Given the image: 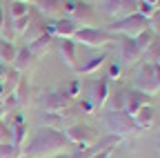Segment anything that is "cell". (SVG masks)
Returning a JSON list of instances; mask_svg holds the SVG:
<instances>
[{"label":"cell","instance_id":"obj_1","mask_svg":"<svg viewBox=\"0 0 160 158\" xmlns=\"http://www.w3.org/2000/svg\"><path fill=\"white\" fill-rule=\"evenodd\" d=\"M67 147V136L60 134L58 129L51 127H40L36 131V136L31 138V143L27 145L25 154L29 156H42V154H51V151H60Z\"/></svg>","mask_w":160,"mask_h":158},{"label":"cell","instance_id":"obj_2","mask_svg":"<svg viewBox=\"0 0 160 158\" xmlns=\"http://www.w3.org/2000/svg\"><path fill=\"white\" fill-rule=\"evenodd\" d=\"M147 27H149V18L140 16V13H131V16H125V18H118L111 25V31L125 33L127 38H136L142 31H147Z\"/></svg>","mask_w":160,"mask_h":158},{"label":"cell","instance_id":"obj_3","mask_svg":"<svg viewBox=\"0 0 160 158\" xmlns=\"http://www.w3.org/2000/svg\"><path fill=\"white\" fill-rule=\"evenodd\" d=\"M71 40L73 43H82L87 47H105L107 43H113V33L96 29V27H82V29H78L73 33Z\"/></svg>","mask_w":160,"mask_h":158},{"label":"cell","instance_id":"obj_4","mask_svg":"<svg viewBox=\"0 0 160 158\" xmlns=\"http://www.w3.org/2000/svg\"><path fill=\"white\" fill-rule=\"evenodd\" d=\"M105 123H107L109 131H111V134H116L118 138H120V136H133V134H138V131H140V129L136 127V123H133V118H131V116H127V114L111 111V114L105 118Z\"/></svg>","mask_w":160,"mask_h":158},{"label":"cell","instance_id":"obj_5","mask_svg":"<svg viewBox=\"0 0 160 158\" xmlns=\"http://www.w3.org/2000/svg\"><path fill=\"white\" fill-rule=\"evenodd\" d=\"M149 40H151V33L149 31H142L136 38H127L122 43V60L125 63H133L136 58L142 56V51L149 47Z\"/></svg>","mask_w":160,"mask_h":158},{"label":"cell","instance_id":"obj_6","mask_svg":"<svg viewBox=\"0 0 160 158\" xmlns=\"http://www.w3.org/2000/svg\"><path fill=\"white\" fill-rule=\"evenodd\" d=\"M100 5H102V11L118 18L138 13V0H100Z\"/></svg>","mask_w":160,"mask_h":158},{"label":"cell","instance_id":"obj_7","mask_svg":"<svg viewBox=\"0 0 160 158\" xmlns=\"http://www.w3.org/2000/svg\"><path fill=\"white\" fill-rule=\"evenodd\" d=\"M142 105H149L147 94H142V91H125V96H122V105H120V107L125 109L127 116H133Z\"/></svg>","mask_w":160,"mask_h":158},{"label":"cell","instance_id":"obj_8","mask_svg":"<svg viewBox=\"0 0 160 158\" xmlns=\"http://www.w3.org/2000/svg\"><path fill=\"white\" fill-rule=\"evenodd\" d=\"M69 105V96L67 94H45L42 98H40V107L47 109V111H62L65 107Z\"/></svg>","mask_w":160,"mask_h":158},{"label":"cell","instance_id":"obj_9","mask_svg":"<svg viewBox=\"0 0 160 158\" xmlns=\"http://www.w3.org/2000/svg\"><path fill=\"white\" fill-rule=\"evenodd\" d=\"M58 51H60V56H62V60L67 63V67L78 71V65H76V43L71 40V38H60L58 40Z\"/></svg>","mask_w":160,"mask_h":158},{"label":"cell","instance_id":"obj_10","mask_svg":"<svg viewBox=\"0 0 160 158\" xmlns=\"http://www.w3.org/2000/svg\"><path fill=\"white\" fill-rule=\"evenodd\" d=\"M133 123H136V127L140 129V131H145V129H149L151 125H153V109L149 107V105H142L133 116Z\"/></svg>","mask_w":160,"mask_h":158},{"label":"cell","instance_id":"obj_11","mask_svg":"<svg viewBox=\"0 0 160 158\" xmlns=\"http://www.w3.org/2000/svg\"><path fill=\"white\" fill-rule=\"evenodd\" d=\"M65 136H67V140L82 143V145H87V143L91 140V138H93L91 129H89V127H85V125H73V127H69Z\"/></svg>","mask_w":160,"mask_h":158},{"label":"cell","instance_id":"obj_12","mask_svg":"<svg viewBox=\"0 0 160 158\" xmlns=\"http://www.w3.org/2000/svg\"><path fill=\"white\" fill-rule=\"evenodd\" d=\"M78 31V25L71 20V18H65V20H60L51 27V33L58 36V38H73V33Z\"/></svg>","mask_w":160,"mask_h":158},{"label":"cell","instance_id":"obj_13","mask_svg":"<svg viewBox=\"0 0 160 158\" xmlns=\"http://www.w3.org/2000/svg\"><path fill=\"white\" fill-rule=\"evenodd\" d=\"M7 16H9V20L29 16V3H25V0H11V5L7 9Z\"/></svg>","mask_w":160,"mask_h":158},{"label":"cell","instance_id":"obj_14","mask_svg":"<svg viewBox=\"0 0 160 158\" xmlns=\"http://www.w3.org/2000/svg\"><path fill=\"white\" fill-rule=\"evenodd\" d=\"M49 45H51V36H47V33H42L40 38H36L33 43H29V51H31V56H42L47 49H49Z\"/></svg>","mask_w":160,"mask_h":158},{"label":"cell","instance_id":"obj_15","mask_svg":"<svg viewBox=\"0 0 160 158\" xmlns=\"http://www.w3.org/2000/svg\"><path fill=\"white\" fill-rule=\"evenodd\" d=\"M107 94H109L107 80L93 83V94H91V98H93V103H96V105H105V100H107Z\"/></svg>","mask_w":160,"mask_h":158},{"label":"cell","instance_id":"obj_16","mask_svg":"<svg viewBox=\"0 0 160 158\" xmlns=\"http://www.w3.org/2000/svg\"><path fill=\"white\" fill-rule=\"evenodd\" d=\"M105 60H107V54H98V56L89 58V63H85L82 67H78V74H91V71H96L100 65H102Z\"/></svg>","mask_w":160,"mask_h":158},{"label":"cell","instance_id":"obj_17","mask_svg":"<svg viewBox=\"0 0 160 158\" xmlns=\"http://www.w3.org/2000/svg\"><path fill=\"white\" fill-rule=\"evenodd\" d=\"M31 58H33V56H31L29 49H20V51L16 54V69H18V71H25L27 65L31 63Z\"/></svg>","mask_w":160,"mask_h":158},{"label":"cell","instance_id":"obj_18","mask_svg":"<svg viewBox=\"0 0 160 158\" xmlns=\"http://www.w3.org/2000/svg\"><path fill=\"white\" fill-rule=\"evenodd\" d=\"M16 47L11 45V43H2V45H0V60H5V63H11V60H16Z\"/></svg>","mask_w":160,"mask_h":158},{"label":"cell","instance_id":"obj_19","mask_svg":"<svg viewBox=\"0 0 160 158\" xmlns=\"http://www.w3.org/2000/svg\"><path fill=\"white\" fill-rule=\"evenodd\" d=\"M65 7V0H40V9L47 13H58Z\"/></svg>","mask_w":160,"mask_h":158},{"label":"cell","instance_id":"obj_20","mask_svg":"<svg viewBox=\"0 0 160 158\" xmlns=\"http://www.w3.org/2000/svg\"><path fill=\"white\" fill-rule=\"evenodd\" d=\"M60 123H62V118L53 111H45L42 114V127H51V129H60Z\"/></svg>","mask_w":160,"mask_h":158},{"label":"cell","instance_id":"obj_21","mask_svg":"<svg viewBox=\"0 0 160 158\" xmlns=\"http://www.w3.org/2000/svg\"><path fill=\"white\" fill-rule=\"evenodd\" d=\"M20 151L13 143H7V145H0V158H18Z\"/></svg>","mask_w":160,"mask_h":158},{"label":"cell","instance_id":"obj_22","mask_svg":"<svg viewBox=\"0 0 160 158\" xmlns=\"http://www.w3.org/2000/svg\"><path fill=\"white\" fill-rule=\"evenodd\" d=\"M11 23H13V29H11V33H25V31H27V23H29V16L16 18V20H11Z\"/></svg>","mask_w":160,"mask_h":158},{"label":"cell","instance_id":"obj_23","mask_svg":"<svg viewBox=\"0 0 160 158\" xmlns=\"http://www.w3.org/2000/svg\"><path fill=\"white\" fill-rule=\"evenodd\" d=\"M111 154H113V149H111V147H107V149H102V151L91 154V158H111Z\"/></svg>","mask_w":160,"mask_h":158},{"label":"cell","instance_id":"obj_24","mask_svg":"<svg viewBox=\"0 0 160 158\" xmlns=\"http://www.w3.org/2000/svg\"><path fill=\"white\" fill-rule=\"evenodd\" d=\"M5 16H7L5 13V7L0 5V31H5Z\"/></svg>","mask_w":160,"mask_h":158},{"label":"cell","instance_id":"obj_25","mask_svg":"<svg viewBox=\"0 0 160 158\" xmlns=\"http://www.w3.org/2000/svg\"><path fill=\"white\" fill-rule=\"evenodd\" d=\"M116 76H120V65H111L109 69V78H116Z\"/></svg>","mask_w":160,"mask_h":158},{"label":"cell","instance_id":"obj_26","mask_svg":"<svg viewBox=\"0 0 160 158\" xmlns=\"http://www.w3.org/2000/svg\"><path fill=\"white\" fill-rule=\"evenodd\" d=\"M78 87H80V83H78V80H73V83H71V87H69V94H67V96H76V94H78Z\"/></svg>","mask_w":160,"mask_h":158},{"label":"cell","instance_id":"obj_27","mask_svg":"<svg viewBox=\"0 0 160 158\" xmlns=\"http://www.w3.org/2000/svg\"><path fill=\"white\" fill-rule=\"evenodd\" d=\"M56 158H71V156H65V154H58Z\"/></svg>","mask_w":160,"mask_h":158},{"label":"cell","instance_id":"obj_28","mask_svg":"<svg viewBox=\"0 0 160 158\" xmlns=\"http://www.w3.org/2000/svg\"><path fill=\"white\" fill-rule=\"evenodd\" d=\"M0 94H2V85H0ZM0 98H2V96H0Z\"/></svg>","mask_w":160,"mask_h":158},{"label":"cell","instance_id":"obj_29","mask_svg":"<svg viewBox=\"0 0 160 158\" xmlns=\"http://www.w3.org/2000/svg\"><path fill=\"white\" fill-rule=\"evenodd\" d=\"M158 69H160V63H158Z\"/></svg>","mask_w":160,"mask_h":158},{"label":"cell","instance_id":"obj_30","mask_svg":"<svg viewBox=\"0 0 160 158\" xmlns=\"http://www.w3.org/2000/svg\"><path fill=\"white\" fill-rule=\"evenodd\" d=\"M25 3H27V0H25Z\"/></svg>","mask_w":160,"mask_h":158}]
</instances>
